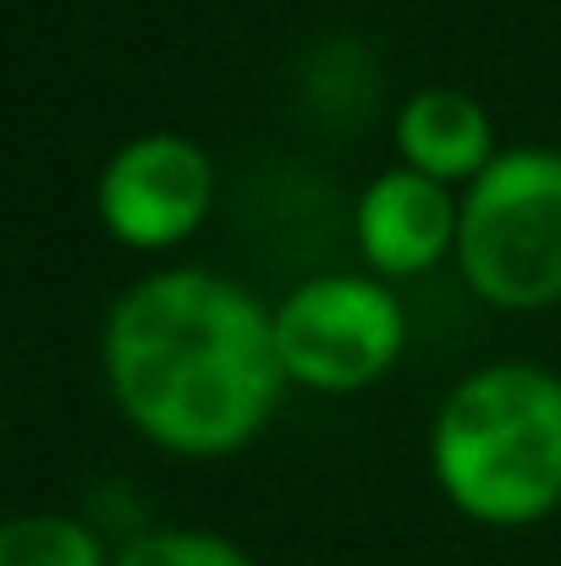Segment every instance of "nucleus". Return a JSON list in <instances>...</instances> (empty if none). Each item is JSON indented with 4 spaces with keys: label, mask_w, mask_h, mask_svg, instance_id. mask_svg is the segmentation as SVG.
Segmentation results:
<instances>
[{
    "label": "nucleus",
    "mask_w": 561,
    "mask_h": 566,
    "mask_svg": "<svg viewBox=\"0 0 561 566\" xmlns=\"http://www.w3.org/2000/svg\"><path fill=\"white\" fill-rule=\"evenodd\" d=\"M0 566H111L105 545L55 512H33V517H11L0 523Z\"/></svg>",
    "instance_id": "nucleus-8"
},
{
    "label": "nucleus",
    "mask_w": 561,
    "mask_h": 566,
    "mask_svg": "<svg viewBox=\"0 0 561 566\" xmlns=\"http://www.w3.org/2000/svg\"><path fill=\"white\" fill-rule=\"evenodd\" d=\"M111 566H253V556L209 528H160L133 539Z\"/></svg>",
    "instance_id": "nucleus-9"
},
{
    "label": "nucleus",
    "mask_w": 561,
    "mask_h": 566,
    "mask_svg": "<svg viewBox=\"0 0 561 566\" xmlns=\"http://www.w3.org/2000/svg\"><path fill=\"white\" fill-rule=\"evenodd\" d=\"M402 303L374 275H314L276 308L281 369L314 390L374 385L402 358Z\"/></svg>",
    "instance_id": "nucleus-4"
},
{
    "label": "nucleus",
    "mask_w": 561,
    "mask_h": 566,
    "mask_svg": "<svg viewBox=\"0 0 561 566\" xmlns=\"http://www.w3.org/2000/svg\"><path fill=\"white\" fill-rule=\"evenodd\" d=\"M359 248L380 275H418L457 242L451 192L418 171H385L359 198Z\"/></svg>",
    "instance_id": "nucleus-6"
},
{
    "label": "nucleus",
    "mask_w": 561,
    "mask_h": 566,
    "mask_svg": "<svg viewBox=\"0 0 561 566\" xmlns=\"http://www.w3.org/2000/svg\"><path fill=\"white\" fill-rule=\"evenodd\" d=\"M396 149H402L407 171L446 188V182H474L496 160V133L474 94L418 88L396 111Z\"/></svg>",
    "instance_id": "nucleus-7"
},
{
    "label": "nucleus",
    "mask_w": 561,
    "mask_h": 566,
    "mask_svg": "<svg viewBox=\"0 0 561 566\" xmlns=\"http://www.w3.org/2000/svg\"><path fill=\"white\" fill-rule=\"evenodd\" d=\"M105 379L155 446L226 457L248 446L281 401L276 314L209 270L149 275L105 319Z\"/></svg>",
    "instance_id": "nucleus-1"
},
{
    "label": "nucleus",
    "mask_w": 561,
    "mask_h": 566,
    "mask_svg": "<svg viewBox=\"0 0 561 566\" xmlns=\"http://www.w3.org/2000/svg\"><path fill=\"white\" fill-rule=\"evenodd\" d=\"M215 198V166L183 133H144L100 171V220L127 248H172L193 237Z\"/></svg>",
    "instance_id": "nucleus-5"
},
{
    "label": "nucleus",
    "mask_w": 561,
    "mask_h": 566,
    "mask_svg": "<svg viewBox=\"0 0 561 566\" xmlns=\"http://www.w3.org/2000/svg\"><path fill=\"white\" fill-rule=\"evenodd\" d=\"M429 462L446 501L490 528H523L561 506V375L490 364L440 407Z\"/></svg>",
    "instance_id": "nucleus-2"
},
{
    "label": "nucleus",
    "mask_w": 561,
    "mask_h": 566,
    "mask_svg": "<svg viewBox=\"0 0 561 566\" xmlns=\"http://www.w3.org/2000/svg\"><path fill=\"white\" fill-rule=\"evenodd\" d=\"M457 259L496 308L561 297V149L496 155L457 203Z\"/></svg>",
    "instance_id": "nucleus-3"
}]
</instances>
